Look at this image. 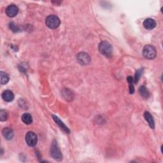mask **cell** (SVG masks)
I'll return each mask as SVG.
<instances>
[{
    "mask_svg": "<svg viewBox=\"0 0 163 163\" xmlns=\"http://www.w3.org/2000/svg\"><path fill=\"white\" fill-rule=\"evenodd\" d=\"M77 59L78 62L82 65L88 64L91 61L90 56L88 55L87 53H85V52L79 53L77 56Z\"/></svg>",
    "mask_w": 163,
    "mask_h": 163,
    "instance_id": "cell-6",
    "label": "cell"
},
{
    "mask_svg": "<svg viewBox=\"0 0 163 163\" xmlns=\"http://www.w3.org/2000/svg\"><path fill=\"white\" fill-rule=\"evenodd\" d=\"M10 28L13 31V32H17L18 31H19V29L17 26H16L13 23H10Z\"/></svg>",
    "mask_w": 163,
    "mask_h": 163,
    "instance_id": "cell-19",
    "label": "cell"
},
{
    "mask_svg": "<svg viewBox=\"0 0 163 163\" xmlns=\"http://www.w3.org/2000/svg\"><path fill=\"white\" fill-rule=\"evenodd\" d=\"M6 14L9 17H14L18 13L19 9L15 5H9L6 9Z\"/></svg>",
    "mask_w": 163,
    "mask_h": 163,
    "instance_id": "cell-7",
    "label": "cell"
},
{
    "mask_svg": "<svg viewBox=\"0 0 163 163\" xmlns=\"http://www.w3.org/2000/svg\"><path fill=\"white\" fill-rule=\"evenodd\" d=\"M144 116L145 120H147V122L148 123L149 126L151 127V128L154 129L155 128V122H154V119L152 117V115L148 112H145L144 114Z\"/></svg>",
    "mask_w": 163,
    "mask_h": 163,
    "instance_id": "cell-12",
    "label": "cell"
},
{
    "mask_svg": "<svg viewBox=\"0 0 163 163\" xmlns=\"http://www.w3.org/2000/svg\"><path fill=\"white\" fill-rule=\"evenodd\" d=\"M8 119V113L5 110H0V120L2 122L5 121Z\"/></svg>",
    "mask_w": 163,
    "mask_h": 163,
    "instance_id": "cell-17",
    "label": "cell"
},
{
    "mask_svg": "<svg viewBox=\"0 0 163 163\" xmlns=\"http://www.w3.org/2000/svg\"><path fill=\"white\" fill-rule=\"evenodd\" d=\"M99 52L107 57H111L113 55V48L110 43L106 41L101 42L98 46Z\"/></svg>",
    "mask_w": 163,
    "mask_h": 163,
    "instance_id": "cell-1",
    "label": "cell"
},
{
    "mask_svg": "<svg viewBox=\"0 0 163 163\" xmlns=\"http://www.w3.org/2000/svg\"><path fill=\"white\" fill-rule=\"evenodd\" d=\"M9 81V76L4 71L0 72V83L2 85L6 84Z\"/></svg>",
    "mask_w": 163,
    "mask_h": 163,
    "instance_id": "cell-13",
    "label": "cell"
},
{
    "mask_svg": "<svg viewBox=\"0 0 163 163\" xmlns=\"http://www.w3.org/2000/svg\"><path fill=\"white\" fill-rule=\"evenodd\" d=\"M52 3H54V5H59L61 3H62V2H52Z\"/></svg>",
    "mask_w": 163,
    "mask_h": 163,
    "instance_id": "cell-20",
    "label": "cell"
},
{
    "mask_svg": "<svg viewBox=\"0 0 163 163\" xmlns=\"http://www.w3.org/2000/svg\"><path fill=\"white\" fill-rule=\"evenodd\" d=\"M142 73H143V70H141V69L138 70L137 72H136L135 77H134V82H135L136 84H137L138 80H140L141 75H142Z\"/></svg>",
    "mask_w": 163,
    "mask_h": 163,
    "instance_id": "cell-18",
    "label": "cell"
},
{
    "mask_svg": "<svg viewBox=\"0 0 163 163\" xmlns=\"http://www.w3.org/2000/svg\"><path fill=\"white\" fill-rule=\"evenodd\" d=\"M127 81L129 83V90L130 94H133L134 92V87L133 85V78L131 76H129L127 78Z\"/></svg>",
    "mask_w": 163,
    "mask_h": 163,
    "instance_id": "cell-16",
    "label": "cell"
},
{
    "mask_svg": "<svg viewBox=\"0 0 163 163\" xmlns=\"http://www.w3.org/2000/svg\"><path fill=\"white\" fill-rule=\"evenodd\" d=\"M139 92L141 97L145 99H148L150 96V94L145 86H141L139 89Z\"/></svg>",
    "mask_w": 163,
    "mask_h": 163,
    "instance_id": "cell-15",
    "label": "cell"
},
{
    "mask_svg": "<svg viewBox=\"0 0 163 163\" xmlns=\"http://www.w3.org/2000/svg\"><path fill=\"white\" fill-rule=\"evenodd\" d=\"M2 134H3V136L4 137V138L6 140H12L13 137V135H14L13 130L9 127L4 128L2 131Z\"/></svg>",
    "mask_w": 163,
    "mask_h": 163,
    "instance_id": "cell-11",
    "label": "cell"
},
{
    "mask_svg": "<svg viewBox=\"0 0 163 163\" xmlns=\"http://www.w3.org/2000/svg\"><path fill=\"white\" fill-rule=\"evenodd\" d=\"M143 24H144V28L148 30H151V29H154L156 27V25H157L156 22L152 19H145Z\"/></svg>",
    "mask_w": 163,
    "mask_h": 163,
    "instance_id": "cell-9",
    "label": "cell"
},
{
    "mask_svg": "<svg viewBox=\"0 0 163 163\" xmlns=\"http://www.w3.org/2000/svg\"><path fill=\"white\" fill-rule=\"evenodd\" d=\"M21 119H22V120L23 122H24V124H31L32 122H33V119H32V116L29 114V113H24L22 117H21Z\"/></svg>",
    "mask_w": 163,
    "mask_h": 163,
    "instance_id": "cell-14",
    "label": "cell"
},
{
    "mask_svg": "<svg viewBox=\"0 0 163 163\" xmlns=\"http://www.w3.org/2000/svg\"><path fill=\"white\" fill-rule=\"evenodd\" d=\"M26 141L29 147L35 146L38 141V137L35 133L29 131L26 135Z\"/></svg>",
    "mask_w": 163,
    "mask_h": 163,
    "instance_id": "cell-5",
    "label": "cell"
},
{
    "mask_svg": "<svg viewBox=\"0 0 163 163\" xmlns=\"http://www.w3.org/2000/svg\"><path fill=\"white\" fill-rule=\"evenodd\" d=\"M50 155L52 156V158L57 161H61L63 159V155L61 154V152L60 151V149L59 148L57 143L56 140H54L52 145L50 147Z\"/></svg>",
    "mask_w": 163,
    "mask_h": 163,
    "instance_id": "cell-2",
    "label": "cell"
},
{
    "mask_svg": "<svg viewBox=\"0 0 163 163\" xmlns=\"http://www.w3.org/2000/svg\"><path fill=\"white\" fill-rule=\"evenodd\" d=\"M52 118L54 119V120L56 122V123L59 126V127L61 129V130H62L64 133H68V134H69L70 131L68 128V127L63 123V122L61 121L59 118L58 117L56 116V115H52Z\"/></svg>",
    "mask_w": 163,
    "mask_h": 163,
    "instance_id": "cell-8",
    "label": "cell"
},
{
    "mask_svg": "<svg viewBox=\"0 0 163 163\" xmlns=\"http://www.w3.org/2000/svg\"><path fill=\"white\" fill-rule=\"evenodd\" d=\"M2 98L6 102H11L14 99V94L10 90H6L2 94Z\"/></svg>",
    "mask_w": 163,
    "mask_h": 163,
    "instance_id": "cell-10",
    "label": "cell"
},
{
    "mask_svg": "<svg viewBox=\"0 0 163 163\" xmlns=\"http://www.w3.org/2000/svg\"><path fill=\"white\" fill-rule=\"evenodd\" d=\"M142 54L144 57L149 60L154 59L157 55V51L155 49V47L151 45H147L144 47L143 49Z\"/></svg>",
    "mask_w": 163,
    "mask_h": 163,
    "instance_id": "cell-3",
    "label": "cell"
},
{
    "mask_svg": "<svg viewBox=\"0 0 163 163\" xmlns=\"http://www.w3.org/2000/svg\"><path fill=\"white\" fill-rule=\"evenodd\" d=\"M45 24L50 29H56L59 26L61 21L56 16L50 15L46 18Z\"/></svg>",
    "mask_w": 163,
    "mask_h": 163,
    "instance_id": "cell-4",
    "label": "cell"
}]
</instances>
